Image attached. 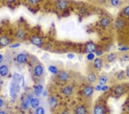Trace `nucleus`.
Instances as JSON below:
<instances>
[{
    "label": "nucleus",
    "mask_w": 129,
    "mask_h": 114,
    "mask_svg": "<svg viewBox=\"0 0 129 114\" xmlns=\"http://www.w3.org/2000/svg\"><path fill=\"white\" fill-rule=\"evenodd\" d=\"M86 50L89 53H93L96 50V46L93 43H89L86 45Z\"/></svg>",
    "instance_id": "1"
},
{
    "label": "nucleus",
    "mask_w": 129,
    "mask_h": 114,
    "mask_svg": "<svg viewBox=\"0 0 129 114\" xmlns=\"http://www.w3.org/2000/svg\"><path fill=\"white\" fill-rule=\"evenodd\" d=\"M44 72V69L41 65H37L34 69V74L36 77H40Z\"/></svg>",
    "instance_id": "2"
},
{
    "label": "nucleus",
    "mask_w": 129,
    "mask_h": 114,
    "mask_svg": "<svg viewBox=\"0 0 129 114\" xmlns=\"http://www.w3.org/2000/svg\"><path fill=\"white\" fill-rule=\"evenodd\" d=\"M93 88L91 86H86L83 89V93L86 96L89 97L93 95Z\"/></svg>",
    "instance_id": "3"
},
{
    "label": "nucleus",
    "mask_w": 129,
    "mask_h": 114,
    "mask_svg": "<svg viewBox=\"0 0 129 114\" xmlns=\"http://www.w3.org/2000/svg\"><path fill=\"white\" fill-rule=\"evenodd\" d=\"M103 65V61L101 58H96L93 61V66L96 69H100Z\"/></svg>",
    "instance_id": "4"
},
{
    "label": "nucleus",
    "mask_w": 129,
    "mask_h": 114,
    "mask_svg": "<svg viewBox=\"0 0 129 114\" xmlns=\"http://www.w3.org/2000/svg\"><path fill=\"white\" fill-rule=\"evenodd\" d=\"M87 80L91 84H93L95 82L96 80V76L95 74L93 72H91L88 74L87 75Z\"/></svg>",
    "instance_id": "5"
},
{
    "label": "nucleus",
    "mask_w": 129,
    "mask_h": 114,
    "mask_svg": "<svg viewBox=\"0 0 129 114\" xmlns=\"http://www.w3.org/2000/svg\"><path fill=\"white\" fill-rule=\"evenodd\" d=\"M69 75L66 72L64 71H62L59 74V78L60 79V81H66L68 79Z\"/></svg>",
    "instance_id": "6"
},
{
    "label": "nucleus",
    "mask_w": 129,
    "mask_h": 114,
    "mask_svg": "<svg viewBox=\"0 0 129 114\" xmlns=\"http://www.w3.org/2000/svg\"><path fill=\"white\" fill-rule=\"evenodd\" d=\"M57 6L59 9L64 10L67 6V3L64 0H60V1H57Z\"/></svg>",
    "instance_id": "7"
},
{
    "label": "nucleus",
    "mask_w": 129,
    "mask_h": 114,
    "mask_svg": "<svg viewBox=\"0 0 129 114\" xmlns=\"http://www.w3.org/2000/svg\"><path fill=\"white\" fill-rule=\"evenodd\" d=\"M73 92V88L70 85L67 86L63 89V93L64 95H66V96H70L71 95Z\"/></svg>",
    "instance_id": "8"
},
{
    "label": "nucleus",
    "mask_w": 129,
    "mask_h": 114,
    "mask_svg": "<svg viewBox=\"0 0 129 114\" xmlns=\"http://www.w3.org/2000/svg\"><path fill=\"white\" fill-rule=\"evenodd\" d=\"M87 112L86 108L82 105H79L75 109V114H86Z\"/></svg>",
    "instance_id": "9"
},
{
    "label": "nucleus",
    "mask_w": 129,
    "mask_h": 114,
    "mask_svg": "<svg viewBox=\"0 0 129 114\" xmlns=\"http://www.w3.org/2000/svg\"><path fill=\"white\" fill-rule=\"evenodd\" d=\"M30 104L32 108H37L40 104L39 100L35 97L32 98L30 100Z\"/></svg>",
    "instance_id": "10"
},
{
    "label": "nucleus",
    "mask_w": 129,
    "mask_h": 114,
    "mask_svg": "<svg viewBox=\"0 0 129 114\" xmlns=\"http://www.w3.org/2000/svg\"><path fill=\"white\" fill-rule=\"evenodd\" d=\"M9 39L6 36H2L0 38V46H6L7 45H9Z\"/></svg>",
    "instance_id": "11"
},
{
    "label": "nucleus",
    "mask_w": 129,
    "mask_h": 114,
    "mask_svg": "<svg viewBox=\"0 0 129 114\" xmlns=\"http://www.w3.org/2000/svg\"><path fill=\"white\" fill-rule=\"evenodd\" d=\"M26 58H27V57H26L25 54H20L17 57V61L18 63H23L26 61Z\"/></svg>",
    "instance_id": "12"
},
{
    "label": "nucleus",
    "mask_w": 129,
    "mask_h": 114,
    "mask_svg": "<svg viewBox=\"0 0 129 114\" xmlns=\"http://www.w3.org/2000/svg\"><path fill=\"white\" fill-rule=\"evenodd\" d=\"M8 73V68L6 65H2L0 66V75L4 77Z\"/></svg>",
    "instance_id": "13"
},
{
    "label": "nucleus",
    "mask_w": 129,
    "mask_h": 114,
    "mask_svg": "<svg viewBox=\"0 0 129 114\" xmlns=\"http://www.w3.org/2000/svg\"><path fill=\"white\" fill-rule=\"evenodd\" d=\"M124 88L121 85H118L115 88L114 91V93L117 95H121L124 93Z\"/></svg>",
    "instance_id": "14"
},
{
    "label": "nucleus",
    "mask_w": 129,
    "mask_h": 114,
    "mask_svg": "<svg viewBox=\"0 0 129 114\" xmlns=\"http://www.w3.org/2000/svg\"><path fill=\"white\" fill-rule=\"evenodd\" d=\"M42 40L40 38L37 36L33 37L32 39V43L33 44V45L37 46H39L41 45L42 44Z\"/></svg>",
    "instance_id": "15"
},
{
    "label": "nucleus",
    "mask_w": 129,
    "mask_h": 114,
    "mask_svg": "<svg viewBox=\"0 0 129 114\" xmlns=\"http://www.w3.org/2000/svg\"><path fill=\"white\" fill-rule=\"evenodd\" d=\"M104 109L100 105H96L93 109L94 114H104Z\"/></svg>",
    "instance_id": "16"
},
{
    "label": "nucleus",
    "mask_w": 129,
    "mask_h": 114,
    "mask_svg": "<svg viewBox=\"0 0 129 114\" xmlns=\"http://www.w3.org/2000/svg\"><path fill=\"white\" fill-rule=\"evenodd\" d=\"M110 24V20L108 19V18H106V17L102 18L101 19V20H100V24H101V25L102 27H104V28L109 26Z\"/></svg>",
    "instance_id": "17"
},
{
    "label": "nucleus",
    "mask_w": 129,
    "mask_h": 114,
    "mask_svg": "<svg viewBox=\"0 0 129 114\" xmlns=\"http://www.w3.org/2000/svg\"><path fill=\"white\" fill-rule=\"evenodd\" d=\"M48 102H49V105L52 107H55L57 104V100L55 97H51L49 98Z\"/></svg>",
    "instance_id": "18"
},
{
    "label": "nucleus",
    "mask_w": 129,
    "mask_h": 114,
    "mask_svg": "<svg viewBox=\"0 0 129 114\" xmlns=\"http://www.w3.org/2000/svg\"><path fill=\"white\" fill-rule=\"evenodd\" d=\"M42 89H43V87L41 85H37L35 89V93L36 96H39L42 93Z\"/></svg>",
    "instance_id": "19"
},
{
    "label": "nucleus",
    "mask_w": 129,
    "mask_h": 114,
    "mask_svg": "<svg viewBox=\"0 0 129 114\" xmlns=\"http://www.w3.org/2000/svg\"><path fill=\"white\" fill-rule=\"evenodd\" d=\"M107 81H108V78L107 77L106 75H102L100 77L99 79V84L100 85H106L107 83Z\"/></svg>",
    "instance_id": "20"
},
{
    "label": "nucleus",
    "mask_w": 129,
    "mask_h": 114,
    "mask_svg": "<svg viewBox=\"0 0 129 114\" xmlns=\"http://www.w3.org/2000/svg\"><path fill=\"white\" fill-rule=\"evenodd\" d=\"M124 22H123L122 20L121 19H118L115 21V27H117L118 29H120V28H123V26H124Z\"/></svg>",
    "instance_id": "21"
},
{
    "label": "nucleus",
    "mask_w": 129,
    "mask_h": 114,
    "mask_svg": "<svg viewBox=\"0 0 129 114\" xmlns=\"http://www.w3.org/2000/svg\"><path fill=\"white\" fill-rule=\"evenodd\" d=\"M116 58V54L114 53V52H112L108 54L107 57V60L109 62H113Z\"/></svg>",
    "instance_id": "22"
},
{
    "label": "nucleus",
    "mask_w": 129,
    "mask_h": 114,
    "mask_svg": "<svg viewBox=\"0 0 129 114\" xmlns=\"http://www.w3.org/2000/svg\"><path fill=\"white\" fill-rule=\"evenodd\" d=\"M48 70L52 74H56L58 73V69L56 66H50L48 68Z\"/></svg>",
    "instance_id": "23"
},
{
    "label": "nucleus",
    "mask_w": 129,
    "mask_h": 114,
    "mask_svg": "<svg viewBox=\"0 0 129 114\" xmlns=\"http://www.w3.org/2000/svg\"><path fill=\"white\" fill-rule=\"evenodd\" d=\"M29 104H30V101H29V100H25L23 103H22V108L24 109H28V108H29Z\"/></svg>",
    "instance_id": "24"
},
{
    "label": "nucleus",
    "mask_w": 129,
    "mask_h": 114,
    "mask_svg": "<svg viewBox=\"0 0 129 114\" xmlns=\"http://www.w3.org/2000/svg\"><path fill=\"white\" fill-rule=\"evenodd\" d=\"M36 114H45V111L42 107H38L36 110Z\"/></svg>",
    "instance_id": "25"
},
{
    "label": "nucleus",
    "mask_w": 129,
    "mask_h": 114,
    "mask_svg": "<svg viewBox=\"0 0 129 114\" xmlns=\"http://www.w3.org/2000/svg\"><path fill=\"white\" fill-rule=\"evenodd\" d=\"M24 35H25V34H24V32L21 30L18 31L17 34V36L18 38H20V39H22V38L24 37Z\"/></svg>",
    "instance_id": "26"
},
{
    "label": "nucleus",
    "mask_w": 129,
    "mask_h": 114,
    "mask_svg": "<svg viewBox=\"0 0 129 114\" xmlns=\"http://www.w3.org/2000/svg\"><path fill=\"white\" fill-rule=\"evenodd\" d=\"M87 58L88 60H89V61L93 60V59L95 58V55L93 53H89L87 55Z\"/></svg>",
    "instance_id": "27"
},
{
    "label": "nucleus",
    "mask_w": 129,
    "mask_h": 114,
    "mask_svg": "<svg viewBox=\"0 0 129 114\" xmlns=\"http://www.w3.org/2000/svg\"><path fill=\"white\" fill-rule=\"evenodd\" d=\"M111 4L113 6H117L119 3V0H110Z\"/></svg>",
    "instance_id": "28"
},
{
    "label": "nucleus",
    "mask_w": 129,
    "mask_h": 114,
    "mask_svg": "<svg viewBox=\"0 0 129 114\" xmlns=\"http://www.w3.org/2000/svg\"><path fill=\"white\" fill-rule=\"evenodd\" d=\"M123 12H124V15H125L126 16L129 17V6H126V8H124Z\"/></svg>",
    "instance_id": "29"
},
{
    "label": "nucleus",
    "mask_w": 129,
    "mask_h": 114,
    "mask_svg": "<svg viewBox=\"0 0 129 114\" xmlns=\"http://www.w3.org/2000/svg\"><path fill=\"white\" fill-rule=\"evenodd\" d=\"M123 60L125 62L129 61V55L128 54H124L123 56Z\"/></svg>",
    "instance_id": "30"
},
{
    "label": "nucleus",
    "mask_w": 129,
    "mask_h": 114,
    "mask_svg": "<svg viewBox=\"0 0 129 114\" xmlns=\"http://www.w3.org/2000/svg\"><path fill=\"white\" fill-rule=\"evenodd\" d=\"M119 50L120 51H126L129 50V47H122L119 48Z\"/></svg>",
    "instance_id": "31"
},
{
    "label": "nucleus",
    "mask_w": 129,
    "mask_h": 114,
    "mask_svg": "<svg viewBox=\"0 0 129 114\" xmlns=\"http://www.w3.org/2000/svg\"><path fill=\"white\" fill-rule=\"evenodd\" d=\"M108 89V86L107 85H102V91H106Z\"/></svg>",
    "instance_id": "32"
},
{
    "label": "nucleus",
    "mask_w": 129,
    "mask_h": 114,
    "mask_svg": "<svg viewBox=\"0 0 129 114\" xmlns=\"http://www.w3.org/2000/svg\"><path fill=\"white\" fill-rule=\"evenodd\" d=\"M20 46V44L18 43H15V44H14V45H11L10 46V47L12 48H17V47H19Z\"/></svg>",
    "instance_id": "33"
},
{
    "label": "nucleus",
    "mask_w": 129,
    "mask_h": 114,
    "mask_svg": "<svg viewBox=\"0 0 129 114\" xmlns=\"http://www.w3.org/2000/svg\"><path fill=\"white\" fill-rule=\"evenodd\" d=\"M67 57H68V59H73V58H74L75 55H74V54H73L72 53H70V54H68Z\"/></svg>",
    "instance_id": "34"
},
{
    "label": "nucleus",
    "mask_w": 129,
    "mask_h": 114,
    "mask_svg": "<svg viewBox=\"0 0 129 114\" xmlns=\"http://www.w3.org/2000/svg\"><path fill=\"white\" fill-rule=\"evenodd\" d=\"M103 54V52L102 51H96V55H97L98 57L101 56V55Z\"/></svg>",
    "instance_id": "35"
},
{
    "label": "nucleus",
    "mask_w": 129,
    "mask_h": 114,
    "mask_svg": "<svg viewBox=\"0 0 129 114\" xmlns=\"http://www.w3.org/2000/svg\"><path fill=\"white\" fill-rule=\"evenodd\" d=\"M29 2L31 4H35L37 3V2L39 1V0H28Z\"/></svg>",
    "instance_id": "36"
},
{
    "label": "nucleus",
    "mask_w": 129,
    "mask_h": 114,
    "mask_svg": "<svg viewBox=\"0 0 129 114\" xmlns=\"http://www.w3.org/2000/svg\"><path fill=\"white\" fill-rule=\"evenodd\" d=\"M95 90L97 91H100L102 90V85H96L95 87Z\"/></svg>",
    "instance_id": "37"
},
{
    "label": "nucleus",
    "mask_w": 129,
    "mask_h": 114,
    "mask_svg": "<svg viewBox=\"0 0 129 114\" xmlns=\"http://www.w3.org/2000/svg\"><path fill=\"white\" fill-rule=\"evenodd\" d=\"M126 75L127 77L129 78V68H127L126 70Z\"/></svg>",
    "instance_id": "38"
},
{
    "label": "nucleus",
    "mask_w": 129,
    "mask_h": 114,
    "mask_svg": "<svg viewBox=\"0 0 129 114\" xmlns=\"http://www.w3.org/2000/svg\"><path fill=\"white\" fill-rule=\"evenodd\" d=\"M3 105V101L1 99H0V108L2 107V106Z\"/></svg>",
    "instance_id": "39"
},
{
    "label": "nucleus",
    "mask_w": 129,
    "mask_h": 114,
    "mask_svg": "<svg viewBox=\"0 0 129 114\" xmlns=\"http://www.w3.org/2000/svg\"><path fill=\"white\" fill-rule=\"evenodd\" d=\"M2 60H3V56H2V55H1V54H0V63L2 62Z\"/></svg>",
    "instance_id": "40"
},
{
    "label": "nucleus",
    "mask_w": 129,
    "mask_h": 114,
    "mask_svg": "<svg viewBox=\"0 0 129 114\" xmlns=\"http://www.w3.org/2000/svg\"><path fill=\"white\" fill-rule=\"evenodd\" d=\"M0 114H5V113L3 111H0Z\"/></svg>",
    "instance_id": "41"
},
{
    "label": "nucleus",
    "mask_w": 129,
    "mask_h": 114,
    "mask_svg": "<svg viewBox=\"0 0 129 114\" xmlns=\"http://www.w3.org/2000/svg\"><path fill=\"white\" fill-rule=\"evenodd\" d=\"M8 1H9V2H13V1H14L15 0H7Z\"/></svg>",
    "instance_id": "42"
},
{
    "label": "nucleus",
    "mask_w": 129,
    "mask_h": 114,
    "mask_svg": "<svg viewBox=\"0 0 129 114\" xmlns=\"http://www.w3.org/2000/svg\"><path fill=\"white\" fill-rule=\"evenodd\" d=\"M63 114H68V113H67V112H64L63 113Z\"/></svg>",
    "instance_id": "43"
},
{
    "label": "nucleus",
    "mask_w": 129,
    "mask_h": 114,
    "mask_svg": "<svg viewBox=\"0 0 129 114\" xmlns=\"http://www.w3.org/2000/svg\"><path fill=\"white\" fill-rule=\"evenodd\" d=\"M128 111H129V106H128Z\"/></svg>",
    "instance_id": "44"
}]
</instances>
